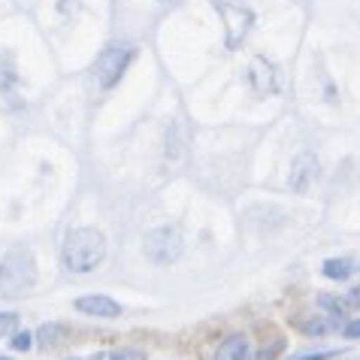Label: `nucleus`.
Wrapping results in <instances>:
<instances>
[{
  "label": "nucleus",
  "instance_id": "9b49d317",
  "mask_svg": "<svg viewBox=\"0 0 360 360\" xmlns=\"http://www.w3.org/2000/svg\"><path fill=\"white\" fill-rule=\"evenodd\" d=\"M352 261L348 257H330V261H324V266H321V273L330 278V282H345L348 276H352Z\"/></svg>",
  "mask_w": 360,
  "mask_h": 360
},
{
  "label": "nucleus",
  "instance_id": "9d476101",
  "mask_svg": "<svg viewBox=\"0 0 360 360\" xmlns=\"http://www.w3.org/2000/svg\"><path fill=\"white\" fill-rule=\"evenodd\" d=\"M291 324L306 336H324V333H330V330L336 327V321H330V315H309V312L297 315Z\"/></svg>",
  "mask_w": 360,
  "mask_h": 360
},
{
  "label": "nucleus",
  "instance_id": "6e6552de",
  "mask_svg": "<svg viewBox=\"0 0 360 360\" xmlns=\"http://www.w3.org/2000/svg\"><path fill=\"white\" fill-rule=\"evenodd\" d=\"M76 312L88 318H118L122 315V306L106 294H85L76 300Z\"/></svg>",
  "mask_w": 360,
  "mask_h": 360
},
{
  "label": "nucleus",
  "instance_id": "f8f14e48",
  "mask_svg": "<svg viewBox=\"0 0 360 360\" xmlns=\"http://www.w3.org/2000/svg\"><path fill=\"white\" fill-rule=\"evenodd\" d=\"M64 336H67V327L64 324H43V327L37 330V339H39V345H43V348H55Z\"/></svg>",
  "mask_w": 360,
  "mask_h": 360
},
{
  "label": "nucleus",
  "instance_id": "2eb2a0df",
  "mask_svg": "<svg viewBox=\"0 0 360 360\" xmlns=\"http://www.w3.org/2000/svg\"><path fill=\"white\" fill-rule=\"evenodd\" d=\"M15 330H18V315L15 312H0V339L13 336Z\"/></svg>",
  "mask_w": 360,
  "mask_h": 360
},
{
  "label": "nucleus",
  "instance_id": "4468645a",
  "mask_svg": "<svg viewBox=\"0 0 360 360\" xmlns=\"http://www.w3.org/2000/svg\"><path fill=\"white\" fill-rule=\"evenodd\" d=\"M282 352H285V339H282V336H273V345H269V348L264 345L261 352L255 354V360H276Z\"/></svg>",
  "mask_w": 360,
  "mask_h": 360
},
{
  "label": "nucleus",
  "instance_id": "aec40b11",
  "mask_svg": "<svg viewBox=\"0 0 360 360\" xmlns=\"http://www.w3.org/2000/svg\"><path fill=\"white\" fill-rule=\"evenodd\" d=\"M348 300H352V303H357V306H360V288H354V291H352V297H348Z\"/></svg>",
  "mask_w": 360,
  "mask_h": 360
},
{
  "label": "nucleus",
  "instance_id": "412c9836",
  "mask_svg": "<svg viewBox=\"0 0 360 360\" xmlns=\"http://www.w3.org/2000/svg\"><path fill=\"white\" fill-rule=\"evenodd\" d=\"M161 4H169V0H161Z\"/></svg>",
  "mask_w": 360,
  "mask_h": 360
},
{
  "label": "nucleus",
  "instance_id": "7ed1b4c3",
  "mask_svg": "<svg viewBox=\"0 0 360 360\" xmlns=\"http://www.w3.org/2000/svg\"><path fill=\"white\" fill-rule=\"evenodd\" d=\"M212 4V9L218 13V18H221L224 25V46L230 49V52H236V49L245 46L248 34H252L255 27V9L245 6V4H233V0H209Z\"/></svg>",
  "mask_w": 360,
  "mask_h": 360
},
{
  "label": "nucleus",
  "instance_id": "f3484780",
  "mask_svg": "<svg viewBox=\"0 0 360 360\" xmlns=\"http://www.w3.org/2000/svg\"><path fill=\"white\" fill-rule=\"evenodd\" d=\"M109 360H146V354L136 352V348H122V352H115Z\"/></svg>",
  "mask_w": 360,
  "mask_h": 360
},
{
  "label": "nucleus",
  "instance_id": "20e7f679",
  "mask_svg": "<svg viewBox=\"0 0 360 360\" xmlns=\"http://www.w3.org/2000/svg\"><path fill=\"white\" fill-rule=\"evenodd\" d=\"M136 58V46L134 43H112L106 46L103 52L97 55L94 61V73H97V82L103 91H112V88L122 82V76L127 73V67L134 64Z\"/></svg>",
  "mask_w": 360,
  "mask_h": 360
},
{
  "label": "nucleus",
  "instance_id": "f257e3e1",
  "mask_svg": "<svg viewBox=\"0 0 360 360\" xmlns=\"http://www.w3.org/2000/svg\"><path fill=\"white\" fill-rule=\"evenodd\" d=\"M61 261L70 273H94L106 261V236L97 227H76L64 236Z\"/></svg>",
  "mask_w": 360,
  "mask_h": 360
},
{
  "label": "nucleus",
  "instance_id": "6ab92c4d",
  "mask_svg": "<svg viewBox=\"0 0 360 360\" xmlns=\"http://www.w3.org/2000/svg\"><path fill=\"white\" fill-rule=\"evenodd\" d=\"M330 357H336V352H315V354H300L294 360H330Z\"/></svg>",
  "mask_w": 360,
  "mask_h": 360
},
{
  "label": "nucleus",
  "instance_id": "0eeeda50",
  "mask_svg": "<svg viewBox=\"0 0 360 360\" xmlns=\"http://www.w3.org/2000/svg\"><path fill=\"white\" fill-rule=\"evenodd\" d=\"M318 176H321V161L312 155V152H303L291 164V173H288V185H291L294 194H306L309 188L318 182Z\"/></svg>",
  "mask_w": 360,
  "mask_h": 360
},
{
  "label": "nucleus",
  "instance_id": "f03ea898",
  "mask_svg": "<svg viewBox=\"0 0 360 360\" xmlns=\"http://www.w3.org/2000/svg\"><path fill=\"white\" fill-rule=\"evenodd\" d=\"M37 285V261L27 248H13L0 261V294L22 297Z\"/></svg>",
  "mask_w": 360,
  "mask_h": 360
},
{
  "label": "nucleus",
  "instance_id": "4be33fe9",
  "mask_svg": "<svg viewBox=\"0 0 360 360\" xmlns=\"http://www.w3.org/2000/svg\"><path fill=\"white\" fill-rule=\"evenodd\" d=\"M0 360H9V357H0Z\"/></svg>",
  "mask_w": 360,
  "mask_h": 360
},
{
  "label": "nucleus",
  "instance_id": "1a4fd4ad",
  "mask_svg": "<svg viewBox=\"0 0 360 360\" xmlns=\"http://www.w3.org/2000/svg\"><path fill=\"white\" fill-rule=\"evenodd\" d=\"M212 360H252V345H248V336L243 333H233L227 336L221 345H218V352Z\"/></svg>",
  "mask_w": 360,
  "mask_h": 360
},
{
  "label": "nucleus",
  "instance_id": "a211bd4d",
  "mask_svg": "<svg viewBox=\"0 0 360 360\" xmlns=\"http://www.w3.org/2000/svg\"><path fill=\"white\" fill-rule=\"evenodd\" d=\"M342 336L345 339H360V318H354V321H348L342 327Z\"/></svg>",
  "mask_w": 360,
  "mask_h": 360
},
{
  "label": "nucleus",
  "instance_id": "dca6fc26",
  "mask_svg": "<svg viewBox=\"0 0 360 360\" xmlns=\"http://www.w3.org/2000/svg\"><path fill=\"white\" fill-rule=\"evenodd\" d=\"M9 345H13L15 352H27V348L34 345V336L27 333V330H25V333H22V330H15V333H13V339H9Z\"/></svg>",
  "mask_w": 360,
  "mask_h": 360
},
{
  "label": "nucleus",
  "instance_id": "ddd939ff",
  "mask_svg": "<svg viewBox=\"0 0 360 360\" xmlns=\"http://www.w3.org/2000/svg\"><path fill=\"white\" fill-rule=\"evenodd\" d=\"M318 306H321V309H327V312H330V318H336V321H339V318H345V303H342V300H339V297L321 294V297H318Z\"/></svg>",
  "mask_w": 360,
  "mask_h": 360
},
{
  "label": "nucleus",
  "instance_id": "39448f33",
  "mask_svg": "<svg viewBox=\"0 0 360 360\" xmlns=\"http://www.w3.org/2000/svg\"><path fill=\"white\" fill-rule=\"evenodd\" d=\"M146 257L158 266L176 264L185 252V239L179 233V227H158L152 233H146Z\"/></svg>",
  "mask_w": 360,
  "mask_h": 360
},
{
  "label": "nucleus",
  "instance_id": "423d86ee",
  "mask_svg": "<svg viewBox=\"0 0 360 360\" xmlns=\"http://www.w3.org/2000/svg\"><path fill=\"white\" fill-rule=\"evenodd\" d=\"M248 88L257 94V97H273L278 94V88H282V76H278V67L269 61L266 55H255L252 64H248Z\"/></svg>",
  "mask_w": 360,
  "mask_h": 360
}]
</instances>
